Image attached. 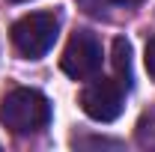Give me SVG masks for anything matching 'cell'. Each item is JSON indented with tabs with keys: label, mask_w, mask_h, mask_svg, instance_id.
<instances>
[{
	"label": "cell",
	"mask_w": 155,
	"mask_h": 152,
	"mask_svg": "<svg viewBox=\"0 0 155 152\" xmlns=\"http://www.w3.org/2000/svg\"><path fill=\"white\" fill-rule=\"evenodd\" d=\"M0 122L15 134H36L51 122V101L39 90L18 87L3 95L0 101Z\"/></svg>",
	"instance_id": "1"
},
{
	"label": "cell",
	"mask_w": 155,
	"mask_h": 152,
	"mask_svg": "<svg viewBox=\"0 0 155 152\" xmlns=\"http://www.w3.org/2000/svg\"><path fill=\"white\" fill-rule=\"evenodd\" d=\"M60 36V15L57 12H30L12 24V45L21 57L39 60L45 57Z\"/></svg>",
	"instance_id": "2"
},
{
	"label": "cell",
	"mask_w": 155,
	"mask_h": 152,
	"mask_svg": "<svg viewBox=\"0 0 155 152\" xmlns=\"http://www.w3.org/2000/svg\"><path fill=\"white\" fill-rule=\"evenodd\" d=\"M81 107L96 122H114L125 107V87L116 78H90L81 93Z\"/></svg>",
	"instance_id": "3"
},
{
	"label": "cell",
	"mask_w": 155,
	"mask_h": 152,
	"mask_svg": "<svg viewBox=\"0 0 155 152\" xmlns=\"http://www.w3.org/2000/svg\"><path fill=\"white\" fill-rule=\"evenodd\" d=\"M63 72L75 81H90L101 72V42L96 33L90 30H78L75 36L69 39L63 57H60Z\"/></svg>",
	"instance_id": "4"
},
{
	"label": "cell",
	"mask_w": 155,
	"mask_h": 152,
	"mask_svg": "<svg viewBox=\"0 0 155 152\" xmlns=\"http://www.w3.org/2000/svg\"><path fill=\"white\" fill-rule=\"evenodd\" d=\"M114 72H116V81L125 87V90H131V45H128V39H114Z\"/></svg>",
	"instance_id": "5"
},
{
	"label": "cell",
	"mask_w": 155,
	"mask_h": 152,
	"mask_svg": "<svg viewBox=\"0 0 155 152\" xmlns=\"http://www.w3.org/2000/svg\"><path fill=\"white\" fill-rule=\"evenodd\" d=\"M146 72H149V78L155 81V36L149 39V45H146Z\"/></svg>",
	"instance_id": "6"
},
{
	"label": "cell",
	"mask_w": 155,
	"mask_h": 152,
	"mask_svg": "<svg viewBox=\"0 0 155 152\" xmlns=\"http://www.w3.org/2000/svg\"><path fill=\"white\" fill-rule=\"evenodd\" d=\"M110 3H116V6H140L143 0H110Z\"/></svg>",
	"instance_id": "7"
},
{
	"label": "cell",
	"mask_w": 155,
	"mask_h": 152,
	"mask_svg": "<svg viewBox=\"0 0 155 152\" xmlns=\"http://www.w3.org/2000/svg\"><path fill=\"white\" fill-rule=\"evenodd\" d=\"M9 3H27V0H9Z\"/></svg>",
	"instance_id": "8"
}]
</instances>
